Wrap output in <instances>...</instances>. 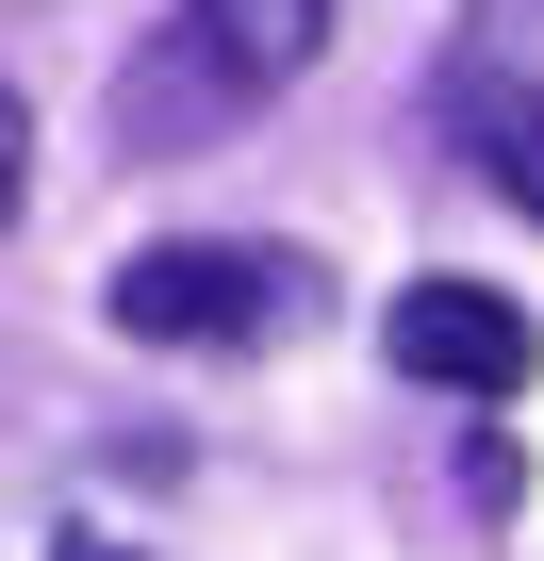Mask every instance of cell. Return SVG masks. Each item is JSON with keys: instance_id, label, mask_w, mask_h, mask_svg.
Masks as SVG:
<instances>
[{"instance_id": "1", "label": "cell", "mask_w": 544, "mask_h": 561, "mask_svg": "<svg viewBox=\"0 0 544 561\" xmlns=\"http://www.w3.org/2000/svg\"><path fill=\"white\" fill-rule=\"evenodd\" d=\"M100 314L132 347H281V331L331 314V280L298 248H264V231H165V248H132L100 280Z\"/></svg>"}, {"instance_id": "2", "label": "cell", "mask_w": 544, "mask_h": 561, "mask_svg": "<svg viewBox=\"0 0 544 561\" xmlns=\"http://www.w3.org/2000/svg\"><path fill=\"white\" fill-rule=\"evenodd\" d=\"M314 50H331V0H182V50L132 67V133L149 149L231 133V100H281Z\"/></svg>"}, {"instance_id": "3", "label": "cell", "mask_w": 544, "mask_h": 561, "mask_svg": "<svg viewBox=\"0 0 544 561\" xmlns=\"http://www.w3.org/2000/svg\"><path fill=\"white\" fill-rule=\"evenodd\" d=\"M380 364H396L413 397H462V413H495V397H528L544 331H528V298H495V280H413V298L380 314Z\"/></svg>"}, {"instance_id": "4", "label": "cell", "mask_w": 544, "mask_h": 561, "mask_svg": "<svg viewBox=\"0 0 544 561\" xmlns=\"http://www.w3.org/2000/svg\"><path fill=\"white\" fill-rule=\"evenodd\" d=\"M445 133L478 149V182H495L511 215H544V83H511V67H478V50H462V83H445Z\"/></svg>"}, {"instance_id": "5", "label": "cell", "mask_w": 544, "mask_h": 561, "mask_svg": "<svg viewBox=\"0 0 544 561\" xmlns=\"http://www.w3.org/2000/svg\"><path fill=\"white\" fill-rule=\"evenodd\" d=\"M478 67H511V83H544V0H478Z\"/></svg>"}, {"instance_id": "6", "label": "cell", "mask_w": 544, "mask_h": 561, "mask_svg": "<svg viewBox=\"0 0 544 561\" xmlns=\"http://www.w3.org/2000/svg\"><path fill=\"white\" fill-rule=\"evenodd\" d=\"M18 182H34V100L0 83V215H18Z\"/></svg>"}, {"instance_id": "7", "label": "cell", "mask_w": 544, "mask_h": 561, "mask_svg": "<svg viewBox=\"0 0 544 561\" xmlns=\"http://www.w3.org/2000/svg\"><path fill=\"white\" fill-rule=\"evenodd\" d=\"M50 561H132V545H100V528H83V545H50Z\"/></svg>"}]
</instances>
